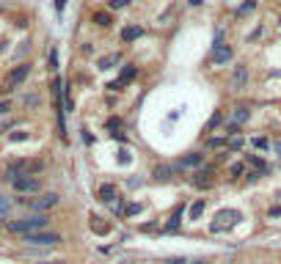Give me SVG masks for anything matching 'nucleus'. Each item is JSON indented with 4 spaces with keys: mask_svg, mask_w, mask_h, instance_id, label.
Segmentation results:
<instances>
[{
    "mask_svg": "<svg viewBox=\"0 0 281 264\" xmlns=\"http://www.w3.org/2000/svg\"><path fill=\"white\" fill-rule=\"evenodd\" d=\"M251 143H253L256 149H262V152H267V149H270V140H267V138H253Z\"/></svg>",
    "mask_w": 281,
    "mask_h": 264,
    "instance_id": "nucleus-33",
    "label": "nucleus"
},
{
    "mask_svg": "<svg viewBox=\"0 0 281 264\" xmlns=\"http://www.w3.org/2000/svg\"><path fill=\"white\" fill-rule=\"evenodd\" d=\"M179 223H182V207H179L174 215L169 217V220L163 223V231H169V234H176V231H179Z\"/></svg>",
    "mask_w": 281,
    "mask_h": 264,
    "instance_id": "nucleus-16",
    "label": "nucleus"
},
{
    "mask_svg": "<svg viewBox=\"0 0 281 264\" xmlns=\"http://www.w3.org/2000/svg\"><path fill=\"white\" fill-rule=\"evenodd\" d=\"M152 176H155V182H171L174 179V165H155L152 168Z\"/></svg>",
    "mask_w": 281,
    "mask_h": 264,
    "instance_id": "nucleus-13",
    "label": "nucleus"
},
{
    "mask_svg": "<svg viewBox=\"0 0 281 264\" xmlns=\"http://www.w3.org/2000/svg\"><path fill=\"white\" fill-rule=\"evenodd\" d=\"M66 3H69V0H56V11H58V14H63V8H66Z\"/></svg>",
    "mask_w": 281,
    "mask_h": 264,
    "instance_id": "nucleus-37",
    "label": "nucleus"
},
{
    "mask_svg": "<svg viewBox=\"0 0 281 264\" xmlns=\"http://www.w3.org/2000/svg\"><path fill=\"white\" fill-rule=\"evenodd\" d=\"M204 146H207V149H224V146H229V140H226V138H212V135H210V138L204 140Z\"/></svg>",
    "mask_w": 281,
    "mask_h": 264,
    "instance_id": "nucleus-23",
    "label": "nucleus"
},
{
    "mask_svg": "<svg viewBox=\"0 0 281 264\" xmlns=\"http://www.w3.org/2000/svg\"><path fill=\"white\" fill-rule=\"evenodd\" d=\"M121 53H111V55H102V58H97V69L99 72H105V69H111L113 63H121Z\"/></svg>",
    "mask_w": 281,
    "mask_h": 264,
    "instance_id": "nucleus-15",
    "label": "nucleus"
},
{
    "mask_svg": "<svg viewBox=\"0 0 281 264\" xmlns=\"http://www.w3.org/2000/svg\"><path fill=\"white\" fill-rule=\"evenodd\" d=\"M256 6H259V0H243V3L237 6V11H234V14H237V17H246V14H251Z\"/></svg>",
    "mask_w": 281,
    "mask_h": 264,
    "instance_id": "nucleus-20",
    "label": "nucleus"
},
{
    "mask_svg": "<svg viewBox=\"0 0 281 264\" xmlns=\"http://www.w3.org/2000/svg\"><path fill=\"white\" fill-rule=\"evenodd\" d=\"M243 143H246V140L240 138V135H234V138L229 140V152H237V149H243Z\"/></svg>",
    "mask_w": 281,
    "mask_h": 264,
    "instance_id": "nucleus-32",
    "label": "nucleus"
},
{
    "mask_svg": "<svg viewBox=\"0 0 281 264\" xmlns=\"http://www.w3.org/2000/svg\"><path fill=\"white\" fill-rule=\"evenodd\" d=\"M133 3V0H108V11H121Z\"/></svg>",
    "mask_w": 281,
    "mask_h": 264,
    "instance_id": "nucleus-28",
    "label": "nucleus"
},
{
    "mask_svg": "<svg viewBox=\"0 0 281 264\" xmlns=\"http://www.w3.org/2000/svg\"><path fill=\"white\" fill-rule=\"evenodd\" d=\"M267 217H281V207H270L267 209Z\"/></svg>",
    "mask_w": 281,
    "mask_h": 264,
    "instance_id": "nucleus-36",
    "label": "nucleus"
},
{
    "mask_svg": "<svg viewBox=\"0 0 281 264\" xmlns=\"http://www.w3.org/2000/svg\"><path fill=\"white\" fill-rule=\"evenodd\" d=\"M121 212H124V217H135V215H140V212H143V204H138V201H130L124 209H121Z\"/></svg>",
    "mask_w": 281,
    "mask_h": 264,
    "instance_id": "nucleus-22",
    "label": "nucleus"
},
{
    "mask_svg": "<svg viewBox=\"0 0 281 264\" xmlns=\"http://www.w3.org/2000/svg\"><path fill=\"white\" fill-rule=\"evenodd\" d=\"M215 220H221V223H224V229H229L234 220H240V212H237V209H221L218 215H215Z\"/></svg>",
    "mask_w": 281,
    "mask_h": 264,
    "instance_id": "nucleus-17",
    "label": "nucleus"
},
{
    "mask_svg": "<svg viewBox=\"0 0 281 264\" xmlns=\"http://www.w3.org/2000/svg\"><path fill=\"white\" fill-rule=\"evenodd\" d=\"M11 187L20 195H33V193L42 190V179H39V176H28V174H17L14 179H11Z\"/></svg>",
    "mask_w": 281,
    "mask_h": 264,
    "instance_id": "nucleus-5",
    "label": "nucleus"
},
{
    "mask_svg": "<svg viewBox=\"0 0 281 264\" xmlns=\"http://www.w3.org/2000/svg\"><path fill=\"white\" fill-rule=\"evenodd\" d=\"M47 63H50V72H58V47L47 50Z\"/></svg>",
    "mask_w": 281,
    "mask_h": 264,
    "instance_id": "nucleus-26",
    "label": "nucleus"
},
{
    "mask_svg": "<svg viewBox=\"0 0 281 264\" xmlns=\"http://www.w3.org/2000/svg\"><path fill=\"white\" fill-rule=\"evenodd\" d=\"M248 77H251V72H248L246 63H237L232 69V80H229V85H232L234 91H243L248 85Z\"/></svg>",
    "mask_w": 281,
    "mask_h": 264,
    "instance_id": "nucleus-9",
    "label": "nucleus"
},
{
    "mask_svg": "<svg viewBox=\"0 0 281 264\" xmlns=\"http://www.w3.org/2000/svg\"><path fill=\"white\" fill-rule=\"evenodd\" d=\"M63 242V237L56 231H36V234H25L22 237V245H30V248H56Z\"/></svg>",
    "mask_w": 281,
    "mask_h": 264,
    "instance_id": "nucleus-3",
    "label": "nucleus"
},
{
    "mask_svg": "<svg viewBox=\"0 0 281 264\" xmlns=\"http://www.w3.org/2000/svg\"><path fill=\"white\" fill-rule=\"evenodd\" d=\"M248 118H251V110H248V107H237V110L232 113V124H246Z\"/></svg>",
    "mask_w": 281,
    "mask_h": 264,
    "instance_id": "nucleus-21",
    "label": "nucleus"
},
{
    "mask_svg": "<svg viewBox=\"0 0 281 264\" xmlns=\"http://www.w3.org/2000/svg\"><path fill=\"white\" fill-rule=\"evenodd\" d=\"M166 264H185V262H182V259H169Z\"/></svg>",
    "mask_w": 281,
    "mask_h": 264,
    "instance_id": "nucleus-40",
    "label": "nucleus"
},
{
    "mask_svg": "<svg viewBox=\"0 0 281 264\" xmlns=\"http://www.w3.org/2000/svg\"><path fill=\"white\" fill-rule=\"evenodd\" d=\"M248 162H251L253 168H259L262 174H267V162L262 160V157H256V154H248Z\"/></svg>",
    "mask_w": 281,
    "mask_h": 264,
    "instance_id": "nucleus-27",
    "label": "nucleus"
},
{
    "mask_svg": "<svg viewBox=\"0 0 281 264\" xmlns=\"http://www.w3.org/2000/svg\"><path fill=\"white\" fill-rule=\"evenodd\" d=\"M212 174H215V165H201L196 174H193V187H198V190L215 187V179H212Z\"/></svg>",
    "mask_w": 281,
    "mask_h": 264,
    "instance_id": "nucleus-6",
    "label": "nucleus"
},
{
    "mask_svg": "<svg viewBox=\"0 0 281 264\" xmlns=\"http://www.w3.org/2000/svg\"><path fill=\"white\" fill-rule=\"evenodd\" d=\"M188 6H190V8H201L204 0H188Z\"/></svg>",
    "mask_w": 281,
    "mask_h": 264,
    "instance_id": "nucleus-39",
    "label": "nucleus"
},
{
    "mask_svg": "<svg viewBox=\"0 0 281 264\" xmlns=\"http://www.w3.org/2000/svg\"><path fill=\"white\" fill-rule=\"evenodd\" d=\"M143 36H146V28H143V25H124V28H121V42L124 44H133V42H138V39H143Z\"/></svg>",
    "mask_w": 281,
    "mask_h": 264,
    "instance_id": "nucleus-10",
    "label": "nucleus"
},
{
    "mask_svg": "<svg viewBox=\"0 0 281 264\" xmlns=\"http://www.w3.org/2000/svg\"><path fill=\"white\" fill-rule=\"evenodd\" d=\"M218 124H224V113H218V110H215V113H212V118L207 121V132H210L212 127H218Z\"/></svg>",
    "mask_w": 281,
    "mask_h": 264,
    "instance_id": "nucleus-29",
    "label": "nucleus"
},
{
    "mask_svg": "<svg viewBox=\"0 0 281 264\" xmlns=\"http://www.w3.org/2000/svg\"><path fill=\"white\" fill-rule=\"evenodd\" d=\"M97 198L102 204H116L121 198V193H119V187H116L113 182H102V185L97 187Z\"/></svg>",
    "mask_w": 281,
    "mask_h": 264,
    "instance_id": "nucleus-8",
    "label": "nucleus"
},
{
    "mask_svg": "<svg viewBox=\"0 0 281 264\" xmlns=\"http://www.w3.org/2000/svg\"><path fill=\"white\" fill-rule=\"evenodd\" d=\"M11 107H14V102H11V99H0V116L11 113Z\"/></svg>",
    "mask_w": 281,
    "mask_h": 264,
    "instance_id": "nucleus-34",
    "label": "nucleus"
},
{
    "mask_svg": "<svg viewBox=\"0 0 281 264\" xmlns=\"http://www.w3.org/2000/svg\"><path fill=\"white\" fill-rule=\"evenodd\" d=\"M243 174H246V165H243V162H237V165L229 168V176H232V179H240Z\"/></svg>",
    "mask_w": 281,
    "mask_h": 264,
    "instance_id": "nucleus-31",
    "label": "nucleus"
},
{
    "mask_svg": "<svg viewBox=\"0 0 281 264\" xmlns=\"http://www.w3.org/2000/svg\"><path fill=\"white\" fill-rule=\"evenodd\" d=\"M28 75H30V61H20L14 66V69H8V75L3 77V94H11L14 88H20L25 80H28Z\"/></svg>",
    "mask_w": 281,
    "mask_h": 264,
    "instance_id": "nucleus-2",
    "label": "nucleus"
},
{
    "mask_svg": "<svg viewBox=\"0 0 281 264\" xmlns=\"http://www.w3.org/2000/svg\"><path fill=\"white\" fill-rule=\"evenodd\" d=\"M204 165V152H190L176 160V168H201Z\"/></svg>",
    "mask_w": 281,
    "mask_h": 264,
    "instance_id": "nucleus-11",
    "label": "nucleus"
},
{
    "mask_svg": "<svg viewBox=\"0 0 281 264\" xmlns=\"http://www.w3.org/2000/svg\"><path fill=\"white\" fill-rule=\"evenodd\" d=\"M135 77H138V66H135V63H124V69H121L119 80L127 85V83H133Z\"/></svg>",
    "mask_w": 281,
    "mask_h": 264,
    "instance_id": "nucleus-18",
    "label": "nucleus"
},
{
    "mask_svg": "<svg viewBox=\"0 0 281 264\" xmlns=\"http://www.w3.org/2000/svg\"><path fill=\"white\" fill-rule=\"evenodd\" d=\"M11 204H14V201H11L6 193H0V217H6L8 212H11Z\"/></svg>",
    "mask_w": 281,
    "mask_h": 264,
    "instance_id": "nucleus-24",
    "label": "nucleus"
},
{
    "mask_svg": "<svg viewBox=\"0 0 281 264\" xmlns=\"http://www.w3.org/2000/svg\"><path fill=\"white\" fill-rule=\"evenodd\" d=\"M121 127H124V121H121L119 116H111V118L105 121V130H108V132H119Z\"/></svg>",
    "mask_w": 281,
    "mask_h": 264,
    "instance_id": "nucleus-25",
    "label": "nucleus"
},
{
    "mask_svg": "<svg viewBox=\"0 0 281 264\" xmlns=\"http://www.w3.org/2000/svg\"><path fill=\"white\" fill-rule=\"evenodd\" d=\"M234 58V47L232 44H212V53H210V61L215 66H224Z\"/></svg>",
    "mask_w": 281,
    "mask_h": 264,
    "instance_id": "nucleus-7",
    "label": "nucleus"
},
{
    "mask_svg": "<svg viewBox=\"0 0 281 264\" xmlns=\"http://www.w3.org/2000/svg\"><path fill=\"white\" fill-rule=\"evenodd\" d=\"M276 154H279V160H281V140L276 143Z\"/></svg>",
    "mask_w": 281,
    "mask_h": 264,
    "instance_id": "nucleus-42",
    "label": "nucleus"
},
{
    "mask_svg": "<svg viewBox=\"0 0 281 264\" xmlns=\"http://www.w3.org/2000/svg\"><path fill=\"white\" fill-rule=\"evenodd\" d=\"M20 204H25V207L33 209V212H44V215H47L50 209H56L58 204H61V195L44 193V195H39V198H20Z\"/></svg>",
    "mask_w": 281,
    "mask_h": 264,
    "instance_id": "nucleus-4",
    "label": "nucleus"
},
{
    "mask_svg": "<svg viewBox=\"0 0 281 264\" xmlns=\"http://www.w3.org/2000/svg\"><path fill=\"white\" fill-rule=\"evenodd\" d=\"M53 217L44 215V212H33L28 217H20V220H8V234H17V237H25V234H36V231H44L50 229Z\"/></svg>",
    "mask_w": 281,
    "mask_h": 264,
    "instance_id": "nucleus-1",
    "label": "nucleus"
},
{
    "mask_svg": "<svg viewBox=\"0 0 281 264\" xmlns=\"http://www.w3.org/2000/svg\"><path fill=\"white\" fill-rule=\"evenodd\" d=\"M91 22L97 25V28H102V30L113 28V11H102V8H97V11L91 14Z\"/></svg>",
    "mask_w": 281,
    "mask_h": 264,
    "instance_id": "nucleus-12",
    "label": "nucleus"
},
{
    "mask_svg": "<svg viewBox=\"0 0 281 264\" xmlns=\"http://www.w3.org/2000/svg\"><path fill=\"white\" fill-rule=\"evenodd\" d=\"M204 209H207V204H204V198H196V201L190 204L188 209H185V215H188V220H198V217L204 215Z\"/></svg>",
    "mask_w": 281,
    "mask_h": 264,
    "instance_id": "nucleus-14",
    "label": "nucleus"
},
{
    "mask_svg": "<svg viewBox=\"0 0 281 264\" xmlns=\"http://www.w3.org/2000/svg\"><path fill=\"white\" fill-rule=\"evenodd\" d=\"M80 53H83V55H94V44L91 42H83V44H80Z\"/></svg>",
    "mask_w": 281,
    "mask_h": 264,
    "instance_id": "nucleus-35",
    "label": "nucleus"
},
{
    "mask_svg": "<svg viewBox=\"0 0 281 264\" xmlns=\"http://www.w3.org/2000/svg\"><path fill=\"white\" fill-rule=\"evenodd\" d=\"M276 28L281 30V11H279V17H276Z\"/></svg>",
    "mask_w": 281,
    "mask_h": 264,
    "instance_id": "nucleus-41",
    "label": "nucleus"
},
{
    "mask_svg": "<svg viewBox=\"0 0 281 264\" xmlns=\"http://www.w3.org/2000/svg\"><path fill=\"white\" fill-rule=\"evenodd\" d=\"M91 229H94V234H99V237H105V234H111V223H102L99 217H91Z\"/></svg>",
    "mask_w": 281,
    "mask_h": 264,
    "instance_id": "nucleus-19",
    "label": "nucleus"
},
{
    "mask_svg": "<svg viewBox=\"0 0 281 264\" xmlns=\"http://www.w3.org/2000/svg\"><path fill=\"white\" fill-rule=\"evenodd\" d=\"M157 223H140V231H155Z\"/></svg>",
    "mask_w": 281,
    "mask_h": 264,
    "instance_id": "nucleus-38",
    "label": "nucleus"
},
{
    "mask_svg": "<svg viewBox=\"0 0 281 264\" xmlns=\"http://www.w3.org/2000/svg\"><path fill=\"white\" fill-rule=\"evenodd\" d=\"M262 33H265V25H256V28L251 30V33H248V39L246 42L251 44V42H256V39H262Z\"/></svg>",
    "mask_w": 281,
    "mask_h": 264,
    "instance_id": "nucleus-30",
    "label": "nucleus"
}]
</instances>
